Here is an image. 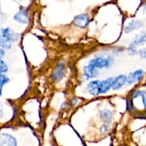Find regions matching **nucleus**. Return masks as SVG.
<instances>
[{
  "label": "nucleus",
  "mask_w": 146,
  "mask_h": 146,
  "mask_svg": "<svg viewBox=\"0 0 146 146\" xmlns=\"http://www.w3.org/2000/svg\"><path fill=\"white\" fill-rule=\"evenodd\" d=\"M113 59L111 57H108L106 58H104L103 57H98L91 60L88 64L94 66L97 69L103 68V67L108 68V67H111V64H113Z\"/></svg>",
  "instance_id": "1"
},
{
  "label": "nucleus",
  "mask_w": 146,
  "mask_h": 146,
  "mask_svg": "<svg viewBox=\"0 0 146 146\" xmlns=\"http://www.w3.org/2000/svg\"><path fill=\"white\" fill-rule=\"evenodd\" d=\"M0 146H18L17 140L8 133H0Z\"/></svg>",
  "instance_id": "2"
},
{
  "label": "nucleus",
  "mask_w": 146,
  "mask_h": 146,
  "mask_svg": "<svg viewBox=\"0 0 146 146\" xmlns=\"http://www.w3.org/2000/svg\"><path fill=\"white\" fill-rule=\"evenodd\" d=\"M89 21V17H88V16L87 14H81L75 17V18L74 19V24L76 27L84 29L86 27H87V26L88 25Z\"/></svg>",
  "instance_id": "3"
},
{
  "label": "nucleus",
  "mask_w": 146,
  "mask_h": 146,
  "mask_svg": "<svg viewBox=\"0 0 146 146\" xmlns=\"http://www.w3.org/2000/svg\"><path fill=\"white\" fill-rule=\"evenodd\" d=\"M0 35L6 37L11 42H15L19 39V34L11 31L9 28H3L1 29Z\"/></svg>",
  "instance_id": "4"
},
{
  "label": "nucleus",
  "mask_w": 146,
  "mask_h": 146,
  "mask_svg": "<svg viewBox=\"0 0 146 146\" xmlns=\"http://www.w3.org/2000/svg\"><path fill=\"white\" fill-rule=\"evenodd\" d=\"M113 81V77H110L106 80L101 81V83H100V94H104V93L108 92L112 87Z\"/></svg>",
  "instance_id": "5"
},
{
  "label": "nucleus",
  "mask_w": 146,
  "mask_h": 146,
  "mask_svg": "<svg viewBox=\"0 0 146 146\" xmlns=\"http://www.w3.org/2000/svg\"><path fill=\"white\" fill-rule=\"evenodd\" d=\"M100 83L99 80H94L89 82L88 85V90L90 94L94 96L100 94Z\"/></svg>",
  "instance_id": "6"
},
{
  "label": "nucleus",
  "mask_w": 146,
  "mask_h": 146,
  "mask_svg": "<svg viewBox=\"0 0 146 146\" xmlns=\"http://www.w3.org/2000/svg\"><path fill=\"white\" fill-rule=\"evenodd\" d=\"M84 75L88 78H94L98 75V70L94 66L88 64V66H85L84 67Z\"/></svg>",
  "instance_id": "7"
},
{
  "label": "nucleus",
  "mask_w": 146,
  "mask_h": 146,
  "mask_svg": "<svg viewBox=\"0 0 146 146\" xmlns=\"http://www.w3.org/2000/svg\"><path fill=\"white\" fill-rule=\"evenodd\" d=\"M14 19L17 22L21 24H28L29 21V17L28 14L25 11H20L14 15Z\"/></svg>",
  "instance_id": "8"
},
{
  "label": "nucleus",
  "mask_w": 146,
  "mask_h": 146,
  "mask_svg": "<svg viewBox=\"0 0 146 146\" xmlns=\"http://www.w3.org/2000/svg\"><path fill=\"white\" fill-rule=\"evenodd\" d=\"M143 26V22L139 20H133L125 27V32L128 34L135 29H138Z\"/></svg>",
  "instance_id": "9"
},
{
  "label": "nucleus",
  "mask_w": 146,
  "mask_h": 146,
  "mask_svg": "<svg viewBox=\"0 0 146 146\" xmlns=\"http://www.w3.org/2000/svg\"><path fill=\"white\" fill-rule=\"evenodd\" d=\"M125 82H126V76L121 74V75H119L114 78V81L111 87L113 90H118V89L121 88L125 84Z\"/></svg>",
  "instance_id": "10"
},
{
  "label": "nucleus",
  "mask_w": 146,
  "mask_h": 146,
  "mask_svg": "<svg viewBox=\"0 0 146 146\" xmlns=\"http://www.w3.org/2000/svg\"><path fill=\"white\" fill-rule=\"evenodd\" d=\"M64 74V62H60L57 65L56 68L54 70V72L53 74V79L55 80H60L63 77Z\"/></svg>",
  "instance_id": "11"
},
{
  "label": "nucleus",
  "mask_w": 146,
  "mask_h": 146,
  "mask_svg": "<svg viewBox=\"0 0 146 146\" xmlns=\"http://www.w3.org/2000/svg\"><path fill=\"white\" fill-rule=\"evenodd\" d=\"M100 117L101 120L104 122L105 123L108 124V123H111V119H112V113L110 110H103L100 112Z\"/></svg>",
  "instance_id": "12"
},
{
  "label": "nucleus",
  "mask_w": 146,
  "mask_h": 146,
  "mask_svg": "<svg viewBox=\"0 0 146 146\" xmlns=\"http://www.w3.org/2000/svg\"><path fill=\"white\" fill-rule=\"evenodd\" d=\"M145 40H146L145 33L144 32V31H143V32L141 33V34L136 35L135 38L134 39V40L132 42V43H131V46L135 47V46L138 45V44H143V43H144L145 42Z\"/></svg>",
  "instance_id": "13"
},
{
  "label": "nucleus",
  "mask_w": 146,
  "mask_h": 146,
  "mask_svg": "<svg viewBox=\"0 0 146 146\" xmlns=\"http://www.w3.org/2000/svg\"><path fill=\"white\" fill-rule=\"evenodd\" d=\"M11 42L6 37L0 35V48L3 50H10L11 48Z\"/></svg>",
  "instance_id": "14"
},
{
  "label": "nucleus",
  "mask_w": 146,
  "mask_h": 146,
  "mask_svg": "<svg viewBox=\"0 0 146 146\" xmlns=\"http://www.w3.org/2000/svg\"><path fill=\"white\" fill-rule=\"evenodd\" d=\"M132 74L133 76L134 80H135V82H137L142 80V78L144 76V72L142 70H138L133 72Z\"/></svg>",
  "instance_id": "15"
},
{
  "label": "nucleus",
  "mask_w": 146,
  "mask_h": 146,
  "mask_svg": "<svg viewBox=\"0 0 146 146\" xmlns=\"http://www.w3.org/2000/svg\"><path fill=\"white\" fill-rule=\"evenodd\" d=\"M9 80V79L6 76V74H4V73H2L0 72V84L1 85H4L6 83H7Z\"/></svg>",
  "instance_id": "16"
},
{
  "label": "nucleus",
  "mask_w": 146,
  "mask_h": 146,
  "mask_svg": "<svg viewBox=\"0 0 146 146\" xmlns=\"http://www.w3.org/2000/svg\"><path fill=\"white\" fill-rule=\"evenodd\" d=\"M7 71H8V66L1 59H0V72L2 73H5Z\"/></svg>",
  "instance_id": "17"
},
{
  "label": "nucleus",
  "mask_w": 146,
  "mask_h": 146,
  "mask_svg": "<svg viewBox=\"0 0 146 146\" xmlns=\"http://www.w3.org/2000/svg\"><path fill=\"white\" fill-rule=\"evenodd\" d=\"M127 107H128V110H129V111H135V107H134L133 104L132 102L130 100H127Z\"/></svg>",
  "instance_id": "18"
},
{
  "label": "nucleus",
  "mask_w": 146,
  "mask_h": 146,
  "mask_svg": "<svg viewBox=\"0 0 146 146\" xmlns=\"http://www.w3.org/2000/svg\"><path fill=\"white\" fill-rule=\"evenodd\" d=\"M128 53H129L131 55H134V54H137V50H136V49H135V47L131 46L129 50H128Z\"/></svg>",
  "instance_id": "19"
},
{
  "label": "nucleus",
  "mask_w": 146,
  "mask_h": 146,
  "mask_svg": "<svg viewBox=\"0 0 146 146\" xmlns=\"http://www.w3.org/2000/svg\"><path fill=\"white\" fill-rule=\"evenodd\" d=\"M143 92V91H141V90H138V91H137L136 92L134 93L133 96V98H136V97H139V96H141V95H142Z\"/></svg>",
  "instance_id": "20"
},
{
  "label": "nucleus",
  "mask_w": 146,
  "mask_h": 146,
  "mask_svg": "<svg viewBox=\"0 0 146 146\" xmlns=\"http://www.w3.org/2000/svg\"><path fill=\"white\" fill-rule=\"evenodd\" d=\"M140 56H141L142 58L145 59L146 57V51H145V49H143V50H141L140 51Z\"/></svg>",
  "instance_id": "21"
},
{
  "label": "nucleus",
  "mask_w": 146,
  "mask_h": 146,
  "mask_svg": "<svg viewBox=\"0 0 146 146\" xmlns=\"http://www.w3.org/2000/svg\"><path fill=\"white\" fill-rule=\"evenodd\" d=\"M108 126L107 125H104L102 126V127L101 128V130L103 133H105L108 131Z\"/></svg>",
  "instance_id": "22"
},
{
  "label": "nucleus",
  "mask_w": 146,
  "mask_h": 146,
  "mask_svg": "<svg viewBox=\"0 0 146 146\" xmlns=\"http://www.w3.org/2000/svg\"><path fill=\"white\" fill-rule=\"evenodd\" d=\"M5 55V50L2 48H0V59H2Z\"/></svg>",
  "instance_id": "23"
},
{
  "label": "nucleus",
  "mask_w": 146,
  "mask_h": 146,
  "mask_svg": "<svg viewBox=\"0 0 146 146\" xmlns=\"http://www.w3.org/2000/svg\"><path fill=\"white\" fill-rule=\"evenodd\" d=\"M141 97H143V104H144V107H145L146 104H145V92L143 91V92L142 95H141Z\"/></svg>",
  "instance_id": "24"
},
{
  "label": "nucleus",
  "mask_w": 146,
  "mask_h": 146,
  "mask_svg": "<svg viewBox=\"0 0 146 146\" xmlns=\"http://www.w3.org/2000/svg\"><path fill=\"white\" fill-rule=\"evenodd\" d=\"M76 101H78V99L75 98V99H74V100H73L72 103H73V104H74V105H75V104H76L77 103H78V102H76Z\"/></svg>",
  "instance_id": "25"
},
{
  "label": "nucleus",
  "mask_w": 146,
  "mask_h": 146,
  "mask_svg": "<svg viewBox=\"0 0 146 146\" xmlns=\"http://www.w3.org/2000/svg\"><path fill=\"white\" fill-rule=\"evenodd\" d=\"M3 116V113H2V110H1V102H0V118Z\"/></svg>",
  "instance_id": "26"
},
{
  "label": "nucleus",
  "mask_w": 146,
  "mask_h": 146,
  "mask_svg": "<svg viewBox=\"0 0 146 146\" xmlns=\"http://www.w3.org/2000/svg\"><path fill=\"white\" fill-rule=\"evenodd\" d=\"M2 87L3 86L0 84V96H1V94H2Z\"/></svg>",
  "instance_id": "27"
}]
</instances>
